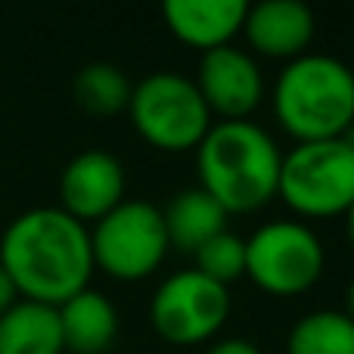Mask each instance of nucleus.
Here are the masks:
<instances>
[{"mask_svg": "<svg viewBox=\"0 0 354 354\" xmlns=\"http://www.w3.org/2000/svg\"><path fill=\"white\" fill-rule=\"evenodd\" d=\"M227 218H230V214L202 187L180 189V193L171 196V202H168L165 212H162L168 249L193 255L199 245H205L212 236L227 230Z\"/></svg>", "mask_w": 354, "mask_h": 354, "instance_id": "obj_14", "label": "nucleus"}, {"mask_svg": "<svg viewBox=\"0 0 354 354\" xmlns=\"http://www.w3.org/2000/svg\"><path fill=\"white\" fill-rule=\"evenodd\" d=\"M320 236L299 221H270L245 239V277L268 295H301L324 277Z\"/></svg>", "mask_w": 354, "mask_h": 354, "instance_id": "obj_7", "label": "nucleus"}, {"mask_svg": "<svg viewBox=\"0 0 354 354\" xmlns=\"http://www.w3.org/2000/svg\"><path fill=\"white\" fill-rule=\"evenodd\" d=\"M19 301V292H16V286H12V280H10V274H6L3 268H0V314H6L12 305Z\"/></svg>", "mask_w": 354, "mask_h": 354, "instance_id": "obj_20", "label": "nucleus"}, {"mask_svg": "<svg viewBox=\"0 0 354 354\" xmlns=\"http://www.w3.org/2000/svg\"><path fill=\"white\" fill-rule=\"evenodd\" d=\"M277 196L301 218L345 214L354 205V149L342 137L295 143L283 156Z\"/></svg>", "mask_w": 354, "mask_h": 354, "instance_id": "obj_5", "label": "nucleus"}, {"mask_svg": "<svg viewBox=\"0 0 354 354\" xmlns=\"http://www.w3.org/2000/svg\"><path fill=\"white\" fill-rule=\"evenodd\" d=\"M62 345L68 354H106L118 339V311L103 292L81 289L59 308Z\"/></svg>", "mask_w": 354, "mask_h": 354, "instance_id": "obj_13", "label": "nucleus"}, {"mask_svg": "<svg viewBox=\"0 0 354 354\" xmlns=\"http://www.w3.org/2000/svg\"><path fill=\"white\" fill-rule=\"evenodd\" d=\"M128 115L134 131L162 153H187L212 128V112L196 84L180 72H153L131 91Z\"/></svg>", "mask_w": 354, "mask_h": 354, "instance_id": "obj_4", "label": "nucleus"}, {"mask_svg": "<svg viewBox=\"0 0 354 354\" xmlns=\"http://www.w3.org/2000/svg\"><path fill=\"white\" fill-rule=\"evenodd\" d=\"M317 31L311 6L301 0H264L245 10L243 35L258 56L268 59H299L308 53Z\"/></svg>", "mask_w": 354, "mask_h": 354, "instance_id": "obj_11", "label": "nucleus"}, {"mask_svg": "<svg viewBox=\"0 0 354 354\" xmlns=\"http://www.w3.org/2000/svg\"><path fill=\"white\" fill-rule=\"evenodd\" d=\"M342 140H345V143H348V147L354 149V124H351V128H348V131H345V134H342Z\"/></svg>", "mask_w": 354, "mask_h": 354, "instance_id": "obj_23", "label": "nucleus"}, {"mask_svg": "<svg viewBox=\"0 0 354 354\" xmlns=\"http://www.w3.org/2000/svg\"><path fill=\"white\" fill-rule=\"evenodd\" d=\"M227 317L230 289L212 283L193 268L165 277L149 301V324L156 336L177 348L212 342L224 330Z\"/></svg>", "mask_w": 354, "mask_h": 354, "instance_id": "obj_8", "label": "nucleus"}, {"mask_svg": "<svg viewBox=\"0 0 354 354\" xmlns=\"http://www.w3.org/2000/svg\"><path fill=\"white\" fill-rule=\"evenodd\" d=\"M131 81L112 62H91L75 75V100L91 115H118L128 112L131 103Z\"/></svg>", "mask_w": 354, "mask_h": 354, "instance_id": "obj_17", "label": "nucleus"}, {"mask_svg": "<svg viewBox=\"0 0 354 354\" xmlns=\"http://www.w3.org/2000/svg\"><path fill=\"white\" fill-rule=\"evenodd\" d=\"M93 268L112 280L137 283L162 268L168 249L162 208L147 199H124L91 227Z\"/></svg>", "mask_w": 354, "mask_h": 354, "instance_id": "obj_6", "label": "nucleus"}, {"mask_svg": "<svg viewBox=\"0 0 354 354\" xmlns=\"http://www.w3.org/2000/svg\"><path fill=\"white\" fill-rule=\"evenodd\" d=\"M283 153L255 122H212L196 147L199 187L227 214H252L277 199Z\"/></svg>", "mask_w": 354, "mask_h": 354, "instance_id": "obj_2", "label": "nucleus"}, {"mask_svg": "<svg viewBox=\"0 0 354 354\" xmlns=\"http://www.w3.org/2000/svg\"><path fill=\"white\" fill-rule=\"evenodd\" d=\"M286 354H354V320L345 311H311L295 320Z\"/></svg>", "mask_w": 354, "mask_h": 354, "instance_id": "obj_16", "label": "nucleus"}, {"mask_svg": "<svg viewBox=\"0 0 354 354\" xmlns=\"http://www.w3.org/2000/svg\"><path fill=\"white\" fill-rule=\"evenodd\" d=\"M0 268L10 274L19 299L59 308L91 286V230L62 208H31L6 224L0 236Z\"/></svg>", "mask_w": 354, "mask_h": 354, "instance_id": "obj_1", "label": "nucleus"}, {"mask_svg": "<svg viewBox=\"0 0 354 354\" xmlns=\"http://www.w3.org/2000/svg\"><path fill=\"white\" fill-rule=\"evenodd\" d=\"M345 230H348V243H351V249H354V205L345 212Z\"/></svg>", "mask_w": 354, "mask_h": 354, "instance_id": "obj_22", "label": "nucleus"}, {"mask_svg": "<svg viewBox=\"0 0 354 354\" xmlns=\"http://www.w3.org/2000/svg\"><path fill=\"white\" fill-rule=\"evenodd\" d=\"M202 354H261V348L249 339H221V342L208 345Z\"/></svg>", "mask_w": 354, "mask_h": 354, "instance_id": "obj_19", "label": "nucleus"}, {"mask_svg": "<svg viewBox=\"0 0 354 354\" xmlns=\"http://www.w3.org/2000/svg\"><path fill=\"white\" fill-rule=\"evenodd\" d=\"M124 202V168L106 149H84L59 174V208L78 224H97Z\"/></svg>", "mask_w": 354, "mask_h": 354, "instance_id": "obj_10", "label": "nucleus"}, {"mask_svg": "<svg viewBox=\"0 0 354 354\" xmlns=\"http://www.w3.org/2000/svg\"><path fill=\"white\" fill-rule=\"evenodd\" d=\"M345 314L354 320V280L348 283V292H345Z\"/></svg>", "mask_w": 354, "mask_h": 354, "instance_id": "obj_21", "label": "nucleus"}, {"mask_svg": "<svg viewBox=\"0 0 354 354\" xmlns=\"http://www.w3.org/2000/svg\"><path fill=\"white\" fill-rule=\"evenodd\" d=\"M59 311L41 301L19 299L0 314V354H62Z\"/></svg>", "mask_w": 354, "mask_h": 354, "instance_id": "obj_15", "label": "nucleus"}, {"mask_svg": "<svg viewBox=\"0 0 354 354\" xmlns=\"http://www.w3.org/2000/svg\"><path fill=\"white\" fill-rule=\"evenodd\" d=\"M270 103L295 143L336 140L354 124V72L336 56L305 53L277 75Z\"/></svg>", "mask_w": 354, "mask_h": 354, "instance_id": "obj_3", "label": "nucleus"}, {"mask_svg": "<svg viewBox=\"0 0 354 354\" xmlns=\"http://www.w3.org/2000/svg\"><path fill=\"white\" fill-rule=\"evenodd\" d=\"M193 84L218 122H245L264 100L261 66L249 50H239L236 44L202 53Z\"/></svg>", "mask_w": 354, "mask_h": 354, "instance_id": "obj_9", "label": "nucleus"}, {"mask_svg": "<svg viewBox=\"0 0 354 354\" xmlns=\"http://www.w3.org/2000/svg\"><path fill=\"white\" fill-rule=\"evenodd\" d=\"M245 10V0H171L162 6V19L180 44L208 53L243 35Z\"/></svg>", "mask_w": 354, "mask_h": 354, "instance_id": "obj_12", "label": "nucleus"}, {"mask_svg": "<svg viewBox=\"0 0 354 354\" xmlns=\"http://www.w3.org/2000/svg\"><path fill=\"white\" fill-rule=\"evenodd\" d=\"M193 270H199L218 286L230 289V283L245 277V239L230 230L212 236L205 245L193 252Z\"/></svg>", "mask_w": 354, "mask_h": 354, "instance_id": "obj_18", "label": "nucleus"}]
</instances>
